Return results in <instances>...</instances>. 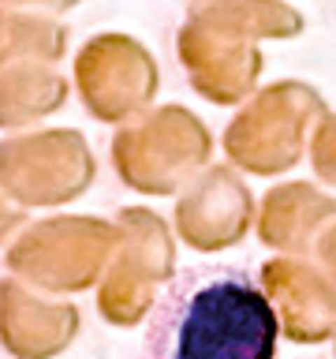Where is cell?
Segmentation results:
<instances>
[{
	"mask_svg": "<svg viewBox=\"0 0 336 359\" xmlns=\"http://www.w3.org/2000/svg\"><path fill=\"white\" fill-rule=\"evenodd\" d=\"M273 352L276 311L243 273L190 285L164 330V359H273Z\"/></svg>",
	"mask_w": 336,
	"mask_h": 359,
	"instance_id": "obj_1",
	"label": "cell"
}]
</instances>
